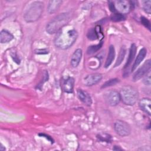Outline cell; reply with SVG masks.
<instances>
[{
  "label": "cell",
  "mask_w": 151,
  "mask_h": 151,
  "mask_svg": "<svg viewBox=\"0 0 151 151\" xmlns=\"http://www.w3.org/2000/svg\"><path fill=\"white\" fill-rule=\"evenodd\" d=\"M126 48L125 47L123 46V47H122L120 50V51H119V55H118V57L117 58V60L115 63V64H114V67H117L119 65H120L121 64V63H122V61H123L124 60V58L125 57V54H126Z\"/></svg>",
  "instance_id": "cell-20"
},
{
  "label": "cell",
  "mask_w": 151,
  "mask_h": 151,
  "mask_svg": "<svg viewBox=\"0 0 151 151\" xmlns=\"http://www.w3.org/2000/svg\"><path fill=\"white\" fill-rule=\"evenodd\" d=\"M143 82L146 86H150V73H147L146 75L145 76Z\"/></svg>",
  "instance_id": "cell-27"
},
{
  "label": "cell",
  "mask_w": 151,
  "mask_h": 151,
  "mask_svg": "<svg viewBox=\"0 0 151 151\" xmlns=\"http://www.w3.org/2000/svg\"><path fill=\"white\" fill-rule=\"evenodd\" d=\"M140 21H141V23L142 25H143L149 30H150V28H151L150 22L147 18L142 16L140 17Z\"/></svg>",
  "instance_id": "cell-26"
},
{
  "label": "cell",
  "mask_w": 151,
  "mask_h": 151,
  "mask_svg": "<svg viewBox=\"0 0 151 151\" xmlns=\"http://www.w3.org/2000/svg\"><path fill=\"white\" fill-rule=\"evenodd\" d=\"M113 150H123V149H122L120 146H114L113 147Z\"/></svg>",
  "instance_id": "cell-32"
},
{
  "label": "cell",
  "mask_w": 151,
  "mask_h": 151,
  "mask_svg": "<svg viewBox=\"0 0 151 151\" xmlns=\"http://www.w3.org/2000/svg\"><path fill=\"white\" fill-rule=\"evenodd\" d=\"M97 138L102 142L107 143H111L112 141L111 136L106 133H101L97 135Z\"/></svg>",
  "instance_id": "cell-22"
},
{
  "label": "cell",
  "mask_w": 151,
  "mask_h": 151,
  "mask_svg": "<svg viewBox=\"0 0 151 151\" xmlns=\"http://www.w3.org/2000/svg\"><path fill=\"white\" fill-rule=\"evenodd\" d=\"M77 37L78 32L74 28L65 26L57 33L54 44L58 48L66 50L74 44Z\"/></svg>",
  "instance_id": "cell-1"
},
{
  "label": "cell",
  "mask_w": 151,
  "mask_h": 151,
  "mask_svg": "<svg viewBox=\"0 0 151 151\" xmlns=\"http://www.w3.org/2000/svg\"><path fill=\"white\" fill-rule=\"evenodd\" d=\"M102 79L100 73H93L88 74L84 78L83 83L86 86H92L97 84Z\"/></svg>",
  "instance_id": "cell-10"
},
{
  "label": "cell",
  "mask_w": 151,
  "mask_h": 151,
  "mask_svg": "<svg viewBox=\"0 0 151 151\" xmlns=\"http://www.w3.org/2000/svg\"><path fill=\"white\" fill-rule=\"evenodd\" d=\"M150 104V99L148 97L142 98V99L140 100L139 102V106L140 109L149 116H150L151 114Z\"/></svg>",
  "instance_id": "cell-16"
},
{
  "label": "cell",
  "mask_w": 151,
  "mask_h": 151,
  "mask_svg": "<svg viewBox=\"0 0 151 151\" xmlns=\"http://www.w3.org/2000/svg\"><path fill=\"white\" fill-rule=\"evenodd\" d=\"M146 54H147V50L146 49V48L143 47L142 49H140L133 63V64L132 66L131 72L134 71L137 68V67L140 65V64L145 58Z\"/></svg>",
  "instance_id": "cell-13"
},
{
  "label": "cell",
  "mask_w": 151,
  "mask_h": 151,
  "mask_svg": "<svg viewBox=\"0 0 151 151\" xmlns=\"http://www.w3.org/2000/svg\"><path fill=\"white\" fill-rule=\"evenodd\" d=\"M38 135H39L40 136L45 137V138L47 139V140H49L51 143H54V140H53V139H52L51 137H50L49 135L46 134H45V133H39Z\"/></svg>",
  "instance_id": "cell-30"
},
{
  "label": "cell",
  "mask_w": 151,
  "mask_h": 151,
  "mask_svg": "<svg viewBox=\"0 0 151 151\" xmlns=\"http://www.w3.org/2000/svg\"><path fill=\"white\" fill-rule=\"evenodd\" d=\"M103 44V41H101L99 42V44H98L97 45H93L89 46L87 50V54H94V52H97L102 47Z\"/></svg>",
  "instance_id": "cell-21"
},
{
  "label": "cell",
  "mask_w": 151,
  "mask_h": 151,
  "mask_svg": "<svg viewBox=\"0 0 151 151\" xmlns=\"http://www.w3.org/2000/svg\"><path fill=\"white\" fill-rule=\"evenodd\" d=\"M62 4V1L53 0L50 1L47 6V11L49 14H54L60 8Z\"/></svg>",
  "instance_id": "cell-18"
},
{
  "label": "cell",
  "mask_w": 151,
  "mask_h": 151,
  "mask_svg": "<svg viewBox=\"0 0 151 151\" xmlns=\"http://www.w3.org/2000/svg\"><path fill=\"white\" fill-rule=\"evenodd\" d=\"M74 82V78L72 77H68L65 78L62 84L63 91L67 93H72L73 92Z\"/></svg>",
  "instance_id": "cell-15"
},
{
  "label": "cell",
  "mask_w": 151,
  "mask_h": 151,
  "mask_svg": "<svg viewBox=\"0 0 151 151\" xmlns=\"http://www.w3.org/2000/svg\"><path fill=\"white\" fill-rule=\"evenodd\" d=\"M114 4L117 12L124 15L128 14L133 9L134 6L133 2L125 0L116 1L114 2Z\"/></svg>",
  "instance_id": "cell-6"
},
{
  "label": "cell",
  "mask_w": 151,
  "mask_h": 151,
  "mask_svg": "<svg viewBox=\"0 0 151 151\" xmlns=\"http://www.w3.org/2000/svg\"><path fill=\"white\" fill-rule=\"evenodd\" d=\"M106 100L107 104L111 106H117L121 100L120 94L116 90L110 91L106 95Z\"/></svg>",
  "instance_id": "cell-9"
},
{
  "label": "cell",
  "mask_w": 151,
  "mask_h": 151,
  "mask_svg": "<svg viewBox=\"0 0 151 151\" xmlns=\"http://www.w3.org/2000/svg\"><path fill=\"white\" fill-rule=\"evenodd\" d=\"M5 150V147L1 144V146H0V150L1 151H4Z\"/></svg>",
  "instance_id": "cell-33"
},
{
  "label": "cell",
  "mask_w": 151,
  "mask_h": 151,
  "mask_svg": "<svg viewBox=\"0 0 151 151\" xmlns=\"http://www.w3.org/2000/svg\"><path fill=\"white\" fill-rule=\"evenodd\" d=\"M35 52L36 53V54H47V53H48V51L47 50H35Z\"/></svg>",
  "instance_id": "cell-31"
},
{
  "label": "cell",
  "mask_w": 151,
  "mask_h": 151,
  "mask_svg": "<svg viewBox=\"0 0 151 151\" xmlns=\"http://www.w3.org/2000/svg\"><path fill=\"white\" fill-rule=\"evenodd\" d=\"M114 129L117 134L122 137L129 135L131 132L130 125L127 122L121 120H117L114 122Z\"/></svg>",
  "instance_id": "cell-5"
},
{
  "label": "cell",
  "mask_w": 151,
  "mask_h": 151,
  "mask_svg": "<svg viewBox=\"0 0 151 151\" xmlns=\"http://www.w3.org/2000/svg\"><path fill=\"white\" fill-rule=\"evenodd\" d=\"M151 1H143V9L144 11L148 14H150L151 13Z\"/></svg>",
  "instance_id": "cell-25"
},
{
  "label": "cell",
  "mask_w": 151,
  "mask_h": 151,
  "mask_svg": "<svg viewBox=\"0 0 151 151\" xmlns=\"http://www.w3.org/2000/svg\"><path fill=\"white\" fill-rule=\"evenodd\" d=\"M70 20V15L67 12H63L57 15L47 24V32L49 34H57L67 25Z\"/></svg>",
  "instance_id": "cell-2"
},
{
  "label": "cell",
  "mask_w": 151,
  "mask_h": 151,
  "mask_svg": "<svg viewBox=\"0 0 151 151\" xmlns=\"http://www.w3.org/2000/svg\"><path fill=\"white\" fill-rule=\"evenodd\" d=\"M108 6H109V8L110 11L111 12H113V14L117 12L115 6H114V1H108Z\"/></svg>",
  "instance_id": "cell-28"
},
{
  "label": "cell",
  "mask_w": 151,
  "mask_h": 151,
  "mask_svg": "<svg viewBox=\"0 0 151 151\" xmlns=\"http://www.w3.org/2000/svg\"><path fill=\"white\" fill-rule=\"evenodd\" d=\"M14 35L8 31L2 29L0 33V42L1 44L8 43L14 39Z\"/></svg>",
  "instance_id": "cell-19"
},
{
  "label": "cell",
  "mask_w": 151,
  "mask_h": 151,
  "mask_svg": "<svg viewBox=\"0 0 151 151\" xmlns=\"http://www.w3.org/2000/svg\"><path fill=\"white\" fill-rule=\"evenodd\" d=\"M87 37L88 40L91 41L96 40L99 38L103 39L104 35L100 25H96L95 28L90 29L87 32Z\"/></svg>",
  "instance_id": "cell-11"
},
{
  "label": "cell",
  "mask_w": 151,
  "mask_h": 151,
  "mask_svg": "<svg viewBox=\"0 0 151 151\" xmlns=\"http://www.w3.org/2000/svg\"><path fill=\"white\" fill-rule=\"evenodd\" d=\"M119 94L123 103L127 106L134 105L139 99L138 91L134 87L129 85L123 86Z\"/></svg>",
  "instance_id": "cell-4"
},
{
  "label": "cell",
  "mask_w": 151,
  "mask_h": 151,
  "mask_svg": "<svg viewBox=\"0 0 151 151\" xmlns=\"http://www.w3.org/2000/svg\"><path fill=\"white\" fill-rule=\"evenodd\" d=\"M137 51V47L135 44H132L129 50V56L127 59V61L123 67V75L124 76H128L130 73L129 68L131 66L132 62L133 61Z\"/></svg>",
  "instance_id": "cell-8"
},
{
  "label": "cell",
  "mask_w": 151,
  "mask_h": 151,
  "mask_svg": "<svg viewBox=\"0 0 151 151\" xmlns=\"http://www.w3.org/2000/svg\"><path fill=\"white\" fill-rule=\"evenodd\" d=\"M115 57V48L113 45H110L109 48V52L107 57L104 64V67L106 68H108L112 64Z\"/></svg>",
  "instance_id": "cell-17"
},
{
  "label": "cell",
  "mask_w": 151,
  "mask_h": 151,
  "mask_svg": "<svg viewBox=\"0 0 151 151\" xmlns=\"http://www.w3.org/2000/svg\"><path fill=\"white\" fill-rule=\"evenodd\" d=\"M119 82V80L118 78H111L109 80H107V81H106L103 84V85L101 86V88H105L109 87H111L113 86L116 85L117 83H118Z\"/></svg>",
  "instance_id": "cell-24"
},
{
  "label": "cell",
  "mask_w": 151,
  "mask_h": 151,
  "mask_svg": "<svg viewBox=\"0 0 151 151\" xmlns=\"http://www.w3.org/2000/svg\"><path fill=\"white\" fill-rule=\"evenodd\" d=\"M126 18V17L125 15L119 13V12H116V13H113L111 15L110 19L113 22H120V21L125 20Z\"/></svg>",
  "instance_id": "cell-23"
},
{
  "label": "cell",
  "mask_w": 151,
  "mask_h": 151,
  "mask_svg": "<svg viewBox=\"0 0 151 151\" xmlns=\"http://www.w3.org/2000/svg\"><path fill=\"white\" fill-rule=\"evenodd\" d=\"M77 96L80 101H81L85 105L87 106H90L92 104V99L90 94L83 90V89H78L77 91Z\"/></svg>",
  "instance_id": "cell-12"
},
{
  "label": "cell",
  "mask_w": 151,
  "mask_h": 151,
  "mask_svg": "<svg viewBox=\"0 0 151 151\" xmlns=\"http://www.w3.org/2000/svg\"><path fill=\"white\" fill-rule=\"evenodd\" d=\"M44 10V3L40 1L32 2L26 10L24 18L27 22H33L37 21L41 16Z\"/></svg>",
  "instance_id": "cell-3"
},
{
  "label": "cell",
  "mask_w": 151,
  "mask_h": 151,
  "mask_svg": "<svg viewBox=\"0 0 151 151\" xmlns=\"http://www.w3.org/2000/svg\"><path fill=\"white\" fill-rule=\"evenodd\" d=\"M82 55L83 51L81 49L77 48L74 51L72 54L70 61V64L73 67L76 68L79 65L82 58Z\"/></svg>",
  "instance_id": "cell-14"
},
{
  "label": "cell",
  "mask_w": 151,
  "mask_h": 151,
  "mask_svg": "<svg viewBox=\"0 0 151 151\" xmlns=\"http://www.w3.org/2000/svg\"><path fill=\"white\" fill-rule=\"evenodd\" d=\"M11 52H11V55L12 58L13 59L14 62H15L17 64H19L20 63V60H19V57H17V55L15 51H11Z\"/></svg>",
  "instance_id": "cell-29"
},
{
  "label": "cell",
  "mask_w": 151,
  "mask_h": 151,
  "mask_svg": "<svg viewBox=\"0 0 151 151\" xmlns=\"http://www.w3.org/2000/svg\"><path fill=\"white\" fill-rule=\"evenodd\" d=\"M151 68V61L150 60H146L143 64L134 73L133 76V81H137L150 73Z\"/></svg>",
  "instance_id": "cell-7"
}]
</instances>
